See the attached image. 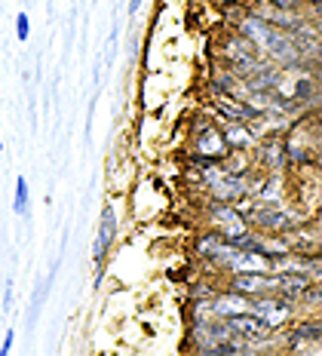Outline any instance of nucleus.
<instances>
[{
  "instance_id": "6e6552de",
  "label": "nucleus",
  "mask_w": 322,
  "mask_h": 356,
  "mask_svg": "<svg viewBox=\"0 0 322 356\" xmlns=\"http://www.w3.org/2000/svg\"><path fill=\"white\" fill-rule=\"evenodd\" d=\"M31 37V16L28 13H16V40L25 43Z\"/></svg>"
},
{
  "instance_id": "423d86ee",
  "label": "nucleus",
  "mask_w": 322,
  "mask_h": 356,
  "mask_svg": "<svg viewBox=\"0 0 322 356\" xmlns=\"http://www.w3.org/2000/svg\"><path fill=\"white\" fill-rule=\"evenodd\" d=\"M49 289H52V273L49 277H40L34 286V295H31V304H28V329H34L37 325V316H40L43 304L49 298Z\"/></svg>"
},
{
  "instance_id": "7ed1b4c3",
  "label": "nucleus",
  "mask_w": 322,
  "mask_h": 356,
  "mask_svg": "<svg viewBox=\"0 0 322 356\" xmlns=\"http://www.w3.org/2000/svg\"><path fill=\"white\" fill-rule=\"evenodd\" d=\"M249 310H252V314H258L261 320H264L276 332V335H280V332L286 329L291 320H298V316H301V310H298V301L289 298V295H282V292H264V295H258V298L249 301Z\"/></svg>"
},
{
  "instance_id": "0eeeda50",
  "label": "nucleus",
  "mask_w": 322,
  "mask_h": 356,
  "mask_svg": "<svg viewBox=\"0 0 322 356\" xmlns=\"http://www.w3.org/2000/svg\"><path fill=\"white\" fill-rule=\"evenodd\" d=\"M13 212L19 218H31V188H28V178L19 175L16 178V188H13Z\"/></svg>"
},
{
  "instance_id": "39448f33",
  "label": "nucleus",
  "mask_w": 322,
  "mask_h": 356,
  "mask_svg": "<svg viewBox=\"0 0 322 356\" xmlns=\"http://www.w3.org/2000/svg\"><path fill=\"white\" fill-rule=\"evenodd\" d=\"M252 160L255 169H261V172H289L282 136H261L252 147Z\"/></svg>"
},
{
  "instance_id": "f8f14e48",
  "label": "nucleus",
  "mask_w": 322,
  "mask_h": 356,
  "mask_svg": "<svg viewBox=\"0 0 322 356\" xmlns=\"http://www.w3.org/2000/svg\"><path fill=\"white\" fill-rule=\"evenodd\" d=\"M0 154H3V138H0Z\"/></svg>"
},
{
  "instance_id": "ddd939ff",
  "label": "nucleus",
  "mask_w": 322,
  "mask_h": 356,
  "mask_svg": "<svg viewBox=\"0 0 322 356\" xmlns=\"http://www.w3.org/2000/svg\"><path fill=\"white\" fill-rule=\"evenodd\" d=\"M0 286H3V280H0Z\"/></svg>"
},
{
  "instance_id": "20e7f679",
  "label": "nucleus",
  "mask_w": 322,
  "mask_h": 356,
  "mask_svg": "<svg viewBox=\"0 0 322 356\" xmlns=\"http://www.w3.org/2000/svg\"><path fill=\"white\" fill-rule=\"evenodd\" d=\"M276 338H280V350H291V353L316 350L319 353V338H322L319 316H298Z\"/></svg>"
},
{
  "instance_id": "9b49d317",
  "label": "nucleus",
  "mask_w": 322,
  "mask_h": 356,
  "mask_svg": "<svg viewBox=\"0 0 322 356\" xmlns=\"http://www.w3.org/2000/svg\"><path fill=\"white\" fill-rule=\"evenodd\" d=\"M141 3H145V0H129V13H138Z\"/></svg>"
},
{
  "instance_id": "9d476101",
  "label": "nucleus",
  "mask_w": 322,
  "mask_h": 356,
  "mask_svg": "<svg viewBox=\"0 0 322 356\" xmlns=\"http://www.w3.org/2000/svg\"><path fill=\"white\" fill-rule=\"evenodd\" d=\"M13 347H16V332H6L3 341H0V356H10Z\"/></svg>"
},
{
  "instance_id": "1a4fd4ad",
  "label": "nucleus",
  "mask_w": 322,
  "mask_h": 356,
  "mask_svg": "<svg viewBox=\"0 0 322 356\" xmlns=\"http://www.w3.org/2000/svg\"><path fill=\"white\" fill-rule=\"evenodd\" d=\"M13 298H16V286H13V280H6V286H3V298H0L3 310H13Z\"/></svg>"
},
{
  "instance_id": "f03ea898",
  "label": "nucleus",
  "mask_w": 322,
  "mask_h": 356,
  "mask_svg": "<svg viewBox=\"0 0 322 356\" xmlns=\"http://www.w3.org/2000/svg\"><path fill=\"white\" fill-rule=\"evenodd\" d=\"M117 243H120V215H117V206L108 200L102 206L99 227H95V240H92V264H95V280L99 283L104 277V267L111 261V252L117 249Z\"/></svg>"
},
{
  "instance_id": "f257e3e1",
  "label": "nucleus",
  "mask_w": 322,
  "mask_h": 356,
  "mask_svg": "<svg viewBox=\"0 0 322 356\" xmlns=\"http://www.w3.org/2000/svg\"><path fill=\"white\" fill-rule=\"evenodd\" d=\"M230 151L227 138L221 132V123L215 117H200L197 126L191 129V142H187V166H212L221 163L224 154Z\"/></svg>"
}]
</instances>
